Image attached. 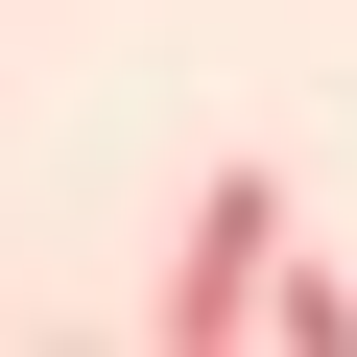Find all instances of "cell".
<instances>
[{"instance_id": "obj_1", "label": "cell", "mask_w": 357, "mask_h": 357, "mask_svg": "<svg viewBox=\"0 0 357 357\" xmlns=\"http://www.w3.org/2000/svg\"><path fill=\"white\" fill-rule=\"evenodd\" d=\"M262 286H286V167H215V191H191V238H167V357H238L262 333Z\"/></svg>"}, {"instance_id": "obj_2", "label": "cell", "mask_w": 357, "mask_h": 357, "mask_svg": "<svg viewBox=\"0 0 357 357\" xmlns=\"http://www.w3.org/2000/svg\"><path fill=\"white\" fill-rule=\"evenodd\" d=\"M262 333H286V357H357V286H333V262H286V286H262Z\"/></svg>"}]
</instances>
